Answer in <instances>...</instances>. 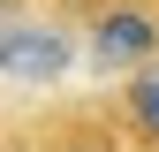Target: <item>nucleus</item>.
I'll return each mask as SVG.
<instances>
[{"label":"nucleus","mask_w":159,"mask_h":152,"mask_svg":"<svg viewBox=\"0 0 159 152\" xmlns=\"http://www.w3.org/2000/svg\"><path fill=\"white\" fill-rule=\"evenodd\" d=\"M15 15H23V8H15V0H0V23H15Z\"/></svg>","instance_id":"5"},{"label":"nucleus","mask_w":159,"mask_h":152,"mask_svg":"<svg viewBox=\"0 0 159 152\" xmlns=\"http://www.w3.org/2000/svg\"><path fill=\"white\" fill-rule=\"evenodd\" d=\"M68 31H53V23H0V69L8 76H23V84H53V76H68Z\"/></svg>","instance_id":"2"},{"label":"nucleus","mask_w":159,"mask_h":152,"mask_svg":"<svg viewBox=\"0 0 159 152\" xmlns=\"http://www.w3.org/2000/svg\"><path fill=\"white\" fill-rule=\"evenodd\" d=\"M121 122H129L144 145H159V61H144V69L129 76V91H121Z\"/></svg>","instance_id":"3"},{"label":"nucleus","mask_w":159,"mask_h":152,"mask_svg":"<svg viewBox=\"0 0 159 152\" xmlns=\"http://www.w3.org/2000/svg\"><path fill=\"white\" fill-rule=\"evenodd\" d=\"M84 53H91V69H114V76L159 61V15L144 8V0H106V8L91 15Z\"/></svg>","instance_id":"1"},{"label":"nucleus","mask_w":159,"mask_h":152,"mask_svg":"<svg viewBox=\"0 0 159 152\" xmlns=\"http://www.w3.org/2000/svg\"><path fill=\"white\" fill-rule=\"evenodd\" d=\"M61 152H114V137H98V129H84V137H68Z\"/></svg>","instance_id":"4"}]
</instances>
